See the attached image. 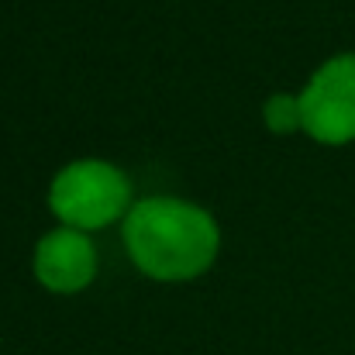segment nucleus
Wrapping results in <instances>:
<instances>
[{
	"label": "nucleus",
	"instance_id": "20e7f679",
	"mask_svg": "<svg viewBox=\"0 0 355 355\" xmlns=\"http://www.w3.org/2000/svg\"><path fill=\"white\" fill-rule=\"evenodd\" d=\"M35 272L49 290H80L97 272L94 241L76 228H55L35 248Z\"/></svg>",
	"mask_w": 355,
	"mask_h": 355
},
{
	"label": "nucleus",
	"instance_id": "f03ea898",
	"mask_svg": "<svg viewBox=\"0 0 355 355\" xmlns=\"http://www.w3.org/2000/svg\"><path fill=\"white\" fill-rule=\"evenodd\" d=\"M131 200V187L118 166L101 159L69 162L52 183V211L73 228H101Z\"/></svg>",
	"mask_w": 355,
	"mask_h": 355
},
{
	"label": "nucleus",
	"instance_id": "7ed1b4c3",
	"mask_svg": "<svg viewBox=\"0 0 355 355\" xmlns=\"http://www.w3.org/2000/svg\"><path fill=\"white\" fill-rule=\"evenodd\" d=\"M300 124L321 141L355 138V55L328 59L304 87Z\"/></svg>",
	"mask_w": 355,
	"mask_h": 355
},
{
	"label": "nucleus",
	"instance_id": "39448f33",
	"mask_svg": "<svg viewBox=\"0 0 355 355\" xmlns=\"http://www.w3.org/2000/svg\"><path fill=\"white\" fill-rule=\"evenodd\" d=\"M266 121H269V128H276V131H290L293 124H300V101H297V97H283V94L269 97Z\"/></svg>",
	"mask_w": 355,
	"mask_h": 355
},
{
	"label": "nucleus",
	"instance_id": "f257e3e1",
	"mask_svg": "<svg viewBox=\"0 0 355 355\" xmlns=\"http://www.w3.org/2000/svg\"><path fill=\"white\" fill-rule=\"evenodd\" d=\"M124 241L138 269L155 279H187L211 266L218 252V225L207 211L173 200L145 197L124 218Z\"/></svg>",
	"mask_w": 355,
	"mask_h": 355
}]
</instances>
